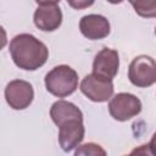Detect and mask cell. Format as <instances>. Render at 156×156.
Listing matches in <instances>:
<instances>
[{"instance_id": "6da1fadb", "label": "cell", "mask_w": 156, "mask_h": 156, "mask_svg": "<svg viewBox=\"0 0 156 156\" xmlns=\"http://www.w3.org/2000/svg\"><path fill=\"white\" fill-rule=\"evenodd\" d=\"M10 54L15 65L26 71H35L45 65L49 57L46 45L34 35L22 33L10 43Z\"/></svg>"}, {"instance_id": "7a4b0ae2", "label": "cell", "mask_w": 156, "mask_h": 156, "mask_svg": "<svg viewBox=\"0 0 156 156\" xmlns=\"http://www.w3.org/2000/svg\"><path fill=\"white\" fill-rule=\"evenodd\" d=\"M45 87L54 96L66 98L73 94L78 88V74L67 65L56 66L46 73Z\"/></svg>"}, {"instance_id": "3957f363", "label": "cell", "mask_w": 156, "mask_h": 156, "mask_svg": "<svg viewBox=\"0 0 156 156\" xmlns=\"http://www.w3.org/2000/svg\"><path fill=\"white\" fill-rule=\"evenodd\" d=\"M130 83L138 88H149L156 82V63L151 56L140 55L133 58L128 68Z\"/></svg>"}, {"instance_id": "277c9868", "label": "cell", "mask_w": 156, "mask_h": 156, "mask_svg": "<svg viewBox=\"0 0 156 156\" xmlns=\"http://www.w3.org/2000/svg\"><path fill=\"white\" fill-rule=\"evenodd\" d=\"M141 111V101L130 93H118L108 102L110 115L119 122L128 121L138 116Z\"/></svg>"}, {"instance_id": "5b68a950", "label": "cell", "mask_w": 156, "mask_h": 156, "mask_svg": "<svg viewBox=\"0 0 156 156\" xmlns=\"http://www.w3.org/2000/svg\"><path fill=\"white\" fill-rule=\"evenodd\" d=\"M80 91L94 102H105L113 95L112 79L100 77L98 74L85 76L79 85Z\"/></svg>"}, {"instance_id": "8992f818", "label": "cell", "mask_w": 156, "mask_h": 156, "mask_svg": "<svg viewBox=\"0 0 156 156\" xmlns=\"http://www.w3.org/2000/svg\"><path fill=\"white\" fill-rule=\"evenodd\" d=\"M5 99L11 108L24 110L34 99L33 87L29 82L22 79L11 80L5 88Z\"/></svg>"}, {"instance_id": "52a82bcc", "label": "cell", "mask_w": 156, "mask_h": 156, "mask_svg": "<svg viewBox=\"0 0 156 156\" xmlns=\"http://www.w3.org/2000/svg\"><path fill=\"white\" fill-rule=\"evenodd\" d=\"M58 144L61 149L66 152L72 151L84 139L85 128L83 121L80 119H69L58 126Z\"/></svg>"}, {"instance_id": "ba28073f", "label": "cell", "mask_w": 156, "mask_h": 156, "mask_svg": "<svg viewBox=\"0 0 156 156\" xmlns=\"http://www.w3.org/2000/svg\"><path fill=\"white\" fill-rule=\"evenodd\" d=\"M119 68V56L118 52L110 48H104L100 50L93 62V73L104 78L113 79Z\"/></svg>"}, {"instance_id": "9c48e42d", "label": "cell", "mask_w": 156, "mask_h": 156, "mask_svg": "<svg viewBox=\"0 0 156 156\" xmlns=\"http://www.w3.org/2000/svg\"><path fill=\"white\" fill-rule=\"evenodd\" d=\"M80 33L90 40H100L110 34V22L101 15H87L83 16L79 22Z\"/></svg>"}, {"instance_id": "30bf717a", "label": "cell", "mask_w": 156, "mask_h": 156, "mask_svg": "<svg viewBox=\"0 0 156 156\" xmlns=\"http://www.w3.org/2000/svg\"><path fill=\"white\" fill-rule=\"evenodd\" d=\"M33 21H34V24L44 32L56 30L62 23L61 9L56 5L40 6L35 10Z\"/></svg>"}, {"instance_id": "8fae6325", "label": "cell", "mask_w": 156, "mask_h": 156, "mask_svg": "<svg viewBox=\"0 0 156 156\" xmlns=\"http://www.w3.org/2000/svg\"><path fill=\"white\" fill-rule=\"evenodd\" d=\"M50 117L57 127L69 119L83 121L82 111L74 104L66 101V100H57L52 104V106L50 108Z\"/></svg>"}, {"instance_id": "7c38bea8", "label": "cell", "mask_w": 156, "mask_h": 156, "mask_svg": "<svg viewBox=\"0 0 156 156\" xmlns=\"http://www.w3.org/2000/svg\"><path fill=\"white\" fill-rule=\"evenodd\" d=\"M134 11L145 18H154L156 16V0H129Z\"/></svg>"}, {"instance_id": "4fadbf2b", "label": "cell", "mask_w": 156, "mask_h": 156, "mask_svg": "<svg viewBox=\"0 0 156 156\" xmlns=\"http://www.w3.org/2000/svg\"><path fill=\"white\" fill-rule=\"evenodd\" d=\"M76 155H106V151L98 144L88 143L84 145H80L76 151Z\"/></svg>"}, {"instance_id": "5bb4252c", "label": "cell", "mask_w": 156, "mask_h": 156, "mask_svg": "<svg viewBox=\"0 0 156 156\" xmlns=\"http://www.w3.org/2000/svg\"><path fill=\"white\" fill-rule=\"evenodd\" d=\"M95 0H67V4L74 10H83L90 7Z\"/></svg>"}, {"instance_id": "9a60e30c", "label": "cell", "mask_w": 156, "mask_h": 156, "mask_svg": "<svg viewBox=\"0 0 156 156\" xmlns=\"http://www.w3.org/2000/svg\"><path fill=\"white\" fill-rule=\"evenodd\" d=\"M6 44H7V34H6V30L4 29V27L0 26V50L4 49Z\"/></svg>"}, {"instance_id": "2e32d148", "label": "cell", "mask_w": 156, "mask_h": 156, "mask_svg": "<svg viewBox=\"0 0 156 156\" xmlns=\"http://www.w3.org/2000/svg\"><path fill=\"white\" fill-rule=\"evenodd\" d=\"M35 2L38 5L45 6V5H56L57 2H60V0H35Z\"/></svg>"}, {"instance_id": "e0dca14e", "label": "cell", "mask_w": 156, "mask_h": 156, "mask_svg": "<svg viewBox=\"0 0 156 156\" xmlns=\"http://www.w3.org/2000/svg\"><path fill=\"white\" fill-rule=\"evenodd\" d=\"M108 2H111V4H121L122 1H124V0H107Z\"/></svg>"}]
</instances>
